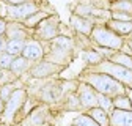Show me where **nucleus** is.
I'll list each match as a JSON object with an SVG mask.
<instances>
[{
    "label": "nucleus",
    "instance_id": "dca6fc26",
    "mask_svg": "<svg viewBox=\"0 0 132 126\" xmlns=\"http://www.w3.org/2000/svg\"><path fill=\"white\" fill-rule=\"evenodd\" d=\"M105 25L113 30L115 33H118L120 36H127L132 33V21H115V19H109L105 22Z\"/></svg>",
    "mask_w": 132,
    "mask_h": 126
},
{
    "label": "nucleus",
    "instance_id": "b1692460",
    "mask_svg": "<svg viewBox=\"0 0 132 126\" xmlns=\"http://www.w3.org/2000/svg\"><path fill=\"white\" fill-rule=\"evenodd\" d=\"M113 101V109H121V110H132V101L127 94H118V96L112 98Z\"/></svg>",
    "mask_w": 132,
    "mask_h": 126
},
{
    "label": "nucleus",
    "instance_id": "c756f323",
    "mask_svg": "<svg viewBox=\"0 0 132 126\" xmlns=\"http://www.w3.org/2000/svg\"><path fill=\"white\" fill-rule=\"evenodd\" d=\"M110 19H115V21H132V16H129L126 13H121V11H110Z\"/></svg>",
    "mask_w": 132,
    "mask_h": 126
},
{
    "label": "nucleus",
    "instance_id": "39448f33",
    "mask_svg": "<svg viewBox=\"0 0 132 126\" xmlns=\"http://www.w3.org/2000/svg\"><path fill=\"white\" fill-rule=\"evenodd\" d=\"M88 71H96V73H105L109 76H112L113 79H117L118 82H121L126 88L132 90V71L118 65V63H113L110 60H102L99 65L88 68Z\"/></svg>",
    "mask_w": 132,
    "mask_h": 126
},
{
    "label": "nucleus",
    "instance_id": "f3484780",
    "mask_svg": "<svg viewBox=\"0 0 132 126\" xmlns=\"http://www.w3.org/2000/svg\"><path fill=\"white\" fill-rule=\"evenodd\" d=\"M61 109L63 110H69V112H84L79 101V96L76 91H69L66 96L61 99Z\"/></svg>",
    "mask_w": 132,
    "mask_h": 126
},
{
    "label": "nucleus",
    "instance_id": "58836bf2",
    "mask_svg": "<svg viewBox=\"0 0 132 126\" xmlns=\"http://www.w3.org/2000/svg\"><path fill=\"white\" fill-rule=\"evenodd\" d=\"M130 38H132V36H130Z\"/></svg>",
    "mask_w": 132,
    "mask_h": 126
},
{
    "label": "nucleus",
    "instance_id": "f704fd0d",
    "mask_svg": "<svg viewBox=\"0 0 132 126\" xmlns=\"http://www.w3.org/2000/svg\"><path fill=\"white\" fill-rule=\"evenodd\" d=\"M126 44L129 46V49L132 51V38H129V40H126Z\"/></svg>",
    "mask_w": 132,
    "mask_h": 126
},
{
    "label": "nucleus",
    "instance_id": "f03ea898",
    "mask_svg": "<svg viewBox=\"0 0 132 126\" xmlns=\"http://www.w3.org/2000/svg\"><path fill=\"white\" fill-rule=\"evenodd\" d=\"M28 101V90L25 87L16 88L11 96L5 101V110L0 115V123L5 124H18L19 118H24V107Z\"/></svg>",
    "mask_w": 132,
    "mask_h": 126
},
{
    "label": "nucleus",
    "instance_id": "473e14b6",
    "mask_svg": "<svg viewBox=\"0 0 132 126\" xmlns=\"http://www.w3.org/2000/svg\"><path fill=\"white\" fill-rule=\"evenodd\" d=\"M6 36H0V54L2 52H5V49H6Z\"/></svg>",
    "mask_w": 132,
    "mask_h": 126
},
{
    "label": "nucleus",
    "instance_id": "a878e982",
    "mask_svg": "<svg viewBox=\"0 0 132 126\" xmlns=\"http://www.w3.org/2000/svg\"><path fill=\"white\" fill-rule=\"evenodd\" d=\"M18 82H19V79L16 82L13 84H5V85H0V98H2L3 101H6L10 96H11V93L16 90V88H19L18 87Z\"/></svg>",
    "mask_w": 132,
    "mask_h": 126
},
{
    "label": "nucleus",
    "instance_id": "e433bc0d",
    "mask_svg": "<svg viewBox=\"0 0 132 126\" xmlns=\"http://www.w3.org/2000/svg\"><path fill=\"white\" fill-rule=\"evenodd\" d=\"M0 126H10V124H5V123H0Z\"/></svg>",
    "mask_w": 132,
    "mask_h": 126
},
{
    "label": "nucleus",
    "instance_id": "a211bd4d",
    "mask_svg": "<svg viewBox=\"0 0 132 126\" xmlns=\"http://www.w3.org/2000/svg\"><path fill=\"white\" fill-rule=\"evenodd\" d=\"M87 114L99 124V126H110V117H109V112H105L104 109H101L99 106L96 107H91L87 110Z\"/></svg>",
    "mask_w": 132,
    "mask_h": 126
},
{
    "label": "nucleus",
    "instance_id": "0eeeda50",
    "mask_svg": "<svg viewBox=\"0 0 132 126\" xmlns=\"http://www.w3.org/2000/svg\"><path fill=\"white\" fill-rule=\"evenodd\" d=\"M49 118H51V107H49V104L39 103L30 112H27L18 124L19 126H49L47 124Z\"/></svg>",
    "mask_w": 132,
    "mask_h": 126
},
{
    "label": "nucleus",
    "instance_id": "6e6552de",
    "mask_svg": "<svg viewBox=\"0 0 132 126\" xmlns=\"http://www.w3.org/2000/svg\"><path fill=\"white\" fill-rule=\"evenodd\" d=\"M36 11H39V5H38L36 0H27V2L19 3V5L5 6L6 19L8 21H18V22H24L25 19H28Z\"/></svg>",
    "mask_w": 132,
    "mask_h": 126
},
{
    "label": "nucleus",
    "instance_id": "1a4fd4ad",
    "mask_svg": "<svg viewBox=\"0 0 132 126\" xmlns=\"http://www.w3.org/2000/svg\"><path fill=\"white\" fill-rule=\"evenodd\" d=\"M64 66L61 65H57V63H52V61H49L46 58L36 61V63H33L30 71L27 73V76H30L31 79H49V77H52V76H57L63 71Z\"/></svg>",
    "mask_w": 132,
    "mask_h": 126
},
{
    "label": "nucleus",
    "instance_id": "cd10ccee",
    "mask_svg": "<svg viewBox=\"0 0 132 126\" xmlns=\"http://www.w3.org/2000/svg\"><path fill=\"white\" fill-rule=\"evenodd\" d=\"M13 60H14L13 55H10L6 52H2V54H0V68H2V69H10Z\"/></svg>",
    "mask_w": 132,
    "mask_h": 126
},
{
    "label": "nucleus",
    "instance_id": "4c0bfd02",
    "mask_svg": "<svg viewBox=\"0 0 132 126\" xmlns=\"http://www.w3.org/2000/svg\"><path fill=\"white\" fill-rule=\"evenodd\" d=\"M10 126H19V124H10Z\"/></svg>",
    "mask_w": 132,
    "mask_h": 126
},
{
    "label": "nucleus",
    "instance_id": "7ed1b4c3",
    "mask_svg": "<svg viewBox=\"0 0 132 126\" xmlns=\"http://www.w3.org/2000/svg\"><path fill=\"white\" fill-rule=\"evenodd\" d=\"M47 44H49V52H46L44 58L61 66L68 65L74 55V47H76L74 38L68 35H58Z\"/></svg>",
    "mask_w": 132,
    "mask_h": 126
},
{
    "label": "nucleus",
    "instance_id": "393cba45",
    "mask_svg": "<svg viewBox=\"0 0 132 126\" xmlns=\"http://www.w3.org/2000/svg\"><path fill=\"white\" fill-rule=\"evenodd\" d=\"M71 126H99V124H97L87 112H82V114H79L77 117H74Z\"/></svg>",
    "mask_w": 132,
    "mask_h": 126
},
{
    "label": "nucleus",
    "instance_id": "2eb2a0df",
    "mask_svg": "<svg viewBox=\"0 0 132 126\" xmlns=\"http://www.w3.org/2000/svg\"><path fill=\"white\" fill-rule=\"evenodd\" d=\"M31 65H33V63H31L30 60H27L25 57L19 55V57H14V60H13V63H11L10 71H11L16 77H18V79H21L24 74H27V73L30 71Z\"/></svg>",
    "mask_w": 132,
    "mask_h": 126
},
{
    "label": "nucleus",
    "instance_id": "9d476101",
    "mask_svg": "<svg viewBox=\"0 0 132 126\" xmlns=\"http://www.w3.org/2000/svg\"><path fill=\"white\" fill-rule=\"evenodd\" d=\"M76 93L79 96V101H80V106H82V110H84V112H87L88 109L97 106V91L91 85H88L87 82L79 81Z\"/></svg>",
    "mask_w": 132,
    "mask_h": 126
},
{
    "label": "nucleus",
    "instance_id": "aec40b11",
    "mask_svg": "<svg viewBox=\"0 0 132 126\" xmlns=\"http://www.w3.org/2000/svg\"><path fill=\"white\" fill-rule=\"evenodd\" d=\"M107 60H110L113 63H118V65H121V66H124V68H127V69L132 71V55H129V54H126L123 51L113 52Z\"/></svg>",
    "mask_w": 132,
    "mask_h": 126
},
{
    "label": "nucleus",
    "instance_id": "4be33fe9",
    "mask_svg": "<svg viewBox=\"0 0 132 126\" xmlns=\"http://www.w3.org/2000/svg\"><path fill=\"white\" fill-rule=\"evenodd\" d=\"M109 11H121L132 16V0H112Z\"/></svg>",
    "mask_w": 132,
    "mask_h": 126
},
{
    "label": "nucleus",
    "instance_id": "2f4dec72",
    "mask_svg": "<svg viewBox=\"0 0 132 126\" xmlns=\"http://www.w3.org/2000/svg\"><path fill=\"white\" fill-rule=\"evenodd\" d=\"M27 0H0V3H5L6 6L8 5H19V3H24Z\"/></svg>",
    "mask_w": 132,
    "mask_h": 126
},
{
    "label": "nucleus",
    "instance_id": "ddd939ff",
    "mask_svg": "<svg viewBox=\"0 0 132 126\" xmlns=\"http://www.w3.org/2000/svg\"><path fill=\"white\" fill-rule=\"evenodd\" d=\"M6 40H28L31 38V30L24 25V22L18 21H8L6 28Z\"/></svg>",
    "mask_w": 132,
    "mask_h": 126
},
{
    "label": "nucleus",
    "instance_id": "5701e85b",
    "mask_svg": "<svg viewBox=\"0 0 132 126\" xmlns=\"http://www.w3.org/2000/svg\"><path fill=\"white\" fill-rule=\"evenodd\" d=\"M49 16V13H46V11H43V10H39V11H36L35 14H31L28 19H25L24 21V25L27 27V28H30V30H33L41 21H44L46 18Z\"/></svg>",
    "mask_w": 132,
    "mask_h": 126
},
{
    "label": "nucleus",
    "instance_id": "20e7f679",
    "mask_svg": "<svg viewBox=\"0 0 132 126\" xmlns=\"http://www.w3.org/2000/svg\"><path fill=\"white\" fill-rule=\"evenodd\" d=\"M90 41L93 44H96L97 47H105V49H112V51H121L123 46L126 43V40L123 36H120L118 33H115L113 30H110L105 24H96L91 35H90Z\"/></svg>",
    "mask_w": 132,
    "mask_h": 126
},
{
    "label": "nucleus",
    "instance_id": "c9c22d12",
    "mask_svg": "<svg viewBox=\"0 0 132 126\" xmlns=\"http://www.w3.org/2000/svg\"><path fill=\"white\" fill-rule=\"evenodd\" d=\"M2 76H3V69L0 68V79H2Z\"/></svg>",
    "mask_w": 132,
    "mask_h": 126
},
{
    "label": "nucleus",
    "instance_id": "c85d7f7f",
    "mask_svg": "<svg viewBox=\"0 0 132 126\" xmlns=\"http://www.w3.org/2000/svg\"><path fill=\"white\" fill-rule=\"evenodd\" d=\"M18 81V77H16L10 69H3V76L0 79V85H5V84H13Z\"/></svg>",
    "mask_w": 132,
    "mask_h": 126
},
{
    "label": "nucleus",
    "instance_id": "bb28decb",
    "mask_svg": "<svg viewBox=\"0 0 132 126\" xmlns=\"http://www.w3.org/2000/svg\"><path fill=\"white\" fill-rule=\"evenodd\" d=\"M97 106L110 114V110L113 109V101H112L110 96H107V94H99L97 93Z\"/></svg>",
    "mask_w": 132,
    "mask_h": 126
},
{
    "label": "nucleus",
    "instance_id": "6ab92c4d",
    "mask_svg": "<svg viewBox=\"0 0 132 126\" xmlns=\"http://www.w3.org/2000/svg\"><path fill=\"white\" fill-rule=\"evenodd\" d=\"M82 58H84V61L87 63V66H88V68L96 66V65H99V63H101L102 60H105L97 49H91V47H88V49H84V51H82Z\"/></svg>",
    "mask_w": 132,
    "mask_h": 126
},
{
    "label": "nucleus",
    "instance_id": "412c9836",
    "mask_svg": "<svg viewBox=\"0 0 132 126\" xmlns=\"http://www.w3.org/2000/svg\"><path fill=\"white\" fill-rule=\"evenodd\" d=\"M25 41H27V40H8V41H6V49H5V52L10 54V55H13V57L22 55Z\"/></svg>",
    "mask_w": 132,
    "mask_h": 126
},
{
    "label": "nucleus",
    "instance_id": "f257e3e1",
    "mask_svg": "<svg viewBox=\"0 0 132 126\" xmlns=\"http://www.w3.org/2000/svg\"><path fill=\"white\" fill-rule=\"evenodd\" d=\"M79 81H84L88 85H91L99 94H107L110 98H115L118 94H124L126 93V87L118 82L117 79H113L112 76L105 74V73H96V71H85L80 76Z\"/></svg>",
    "mask_w": 132,
    "mask_h": 126
},
{
    "label": "nucleus",
    "instance_id": "9b49d317",
    "mask_svg": "<svg viewBox=\"0 0 132 126\" xmlns=\"http://www.w3.org/2000/svg\"><path fill=\"white\" fill-rule=\"evenodd\" d=\"M46 55V49L41 41H38L36 38H28L25 41L24 51H22V57H25L27 60H30L31 63H36L39 60H43Z\"/></svg>",
    "mask_w": 132,
    "mask_h": 126
},
{
    "label": "nucleus",
    "instance_id": "72a5a7b5",
    "mask_svg": "<svg viewBox=\"0 0 132 126\" xmlns=\"http://www.w3.org/2000/svg\"><path fill=\"white\" fill-rule=\"evenodd\" d=\"M3 110H5V101H3L2 98H0V115L3 114Z\"/></svg>",
    "mask_w": 132,
    "mask_h": 126
},
{
    "label": "nucleus",
    "instance_id": "423d86ee",
    "mask_svg": "<svg viewBox=\"0 0 132 126\" xmlns=\"http://www.w3.org/2000/svg\"><path fill=\"white\" fill-rule=\"evenodd\" d=\"M60 35V19L57 14H49L44 21H41L31 30V36L41 43H51Z\"/></svg>",
    "mask_w": 132,
    "mask_h": 126
},
{
    "label": "nucleus",
    "instance_id": "4468645a",
    "mask_svg": "<svg viewBox=\"0 0 132 126\" xmlns=\"http://www.w3.org/2000/svg\"><path fill=\"white\" fill-rule=\"evenodd\" d=\"M109 117L110 126H132V110L112 109Z\"/></svg>",
    "mask_w": 132,
    "mask_h": 126
},
{
    "label": "nucleus",
    "instance_id": "7c9ffc66",
    "mask_svg": "<svg viewBox=\"0 0 132 126\" xmlns=\"http://www.w3.org/2000/svg\"><path fill=\"white\" fill-rule=\"evenodd\" d=\"M6 28H8V19L0 16V36L6 35Z\"/></svg>",
    "mask_w": 132,
    "mask_h": 126
},
{
    "label": "nucleus",
    "instance_id": "f8f14e48",
    "mask_svg": "<svg viewBox=\"0 0 132 126\" xmlns=\"http://www.w3.org/2000/svg\"><path fill=\"white\" fill-rule=\"evenodd\" d=\"M69 25L71 28L76 32L77 35H82V36H88L91 35V32L94 28V22L90 21V19H85V18H80V16L77 14H71V18H69Z\"/></svg>",
    "mask_w": 132,
    "mask_h": 126
}]
</instances>
